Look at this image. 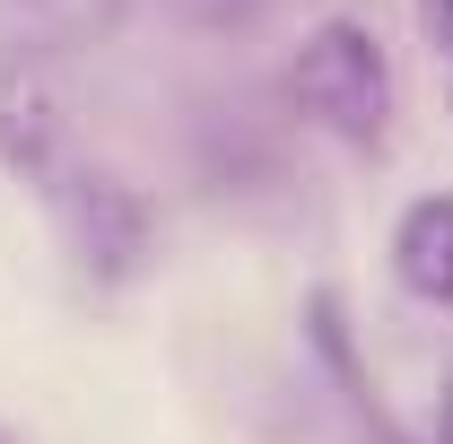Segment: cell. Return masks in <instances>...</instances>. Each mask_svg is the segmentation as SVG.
<instances>
[{
  "label": "cell",
  "instance_id": "9c48e42d",
  "mask_svg": "<svg viewBox=\"0 0 453 444\" xmlns=\"http://www.w3.org/2000/svg\"><path fill=\"white\" fill-rule=\"evenodd\" d=\"M445 105H453V88H445Z\"/></svg>",
  "mask_w": 453,
  "mask_h": 444
},
{
  "label": "cell",
  "instance_id": "3957f363",
  "mask_svg": "<svg viewBox=\"0 0 453 444\" xmlns=\"http://www.w3.org/2000/svg\"><path fill=\"white\" fill-rule=\"evenodd\" d=\"M0 166L18 174L27 192H44V201L61 192V174L79 166L70 113L44 88V70H27V61H0Z\"/></svg>",
  "mask_w": 453,
  "mask_h": 444
},
{
  "label": "cell",
  "instance_id": "277c9868",
  "mask_svg": "<svg viewBox=\"0 0 453 444\" xmlns=\"http://www.w3.org/2000/svg\"><path fill=\"white\" fill-rule=\"evenodd\" d=\"M131 0H0V61H70L122 35Z\"/></svg>",
  "mask_w": 453,
  "mask_h": 444
},
{
  "label": "cell",
  "instance_id": "52a82bcc",
  "mask_svg": "<svg viewBox=\"0 0 453 444\" xmlns=\"http://www.w3.org/2000/svg\"><path fill=\"white\" fill-rule=\"evenodd\" d=\"M436 444H453V375H445V401H436Z\"/></svg>",
  "mask_w": 453,
  "mask_h": 444
},
{
  "label": "cell",
  "instance_id": "5b68a950",
  "mask_svg": "<svg viewBox=\"0 0 453 444\" xmlns=\"http://www.w3.org/2000/svg\"><path fill=\"white\" fill-rule=\"evenodd\" d=\"M393 279L401 296L453 314V192H418L393 218Z\"/></svg>",
  "mask_w": 453,
  "mask_h": 444
},
{
  "label": "cell",
  "instance_id": "8992f818",
  "mask_svg": "<svg viewBox=\"0 0 453 444\" xmlns=\"http://www.w3.org/2000/svg\"><path fill=\"white\" fill-rule=\"evenodd\" d=\"M174 9H183L192 27H244V18H253L262 0H174Z\"/></svg>",
  "mask_w": 453,
  "mask_h": 444
},
{
  "label": "cell",
  "instance_id": "7a4b0ae2",
  "mask_svg": "<svg viewBox=\"0 0 453 444\" xmlns=\"http://www.w3.org/2000/svg\"><path fill=\"white\" fill-rule=\"evenodd\" d=\"M44 210H53L61 253H70V271L88 279V287H140V279L157 271V210H149L140 183H122L113 166H88L79 157Z\"/></svg>",
  "mask_w": 453,
  "mask_h": 444
},
{
  "label": "cell",
  "instance_id": "6da1fadb",
  "mask_svg": "<svg viewBox=\"0 0 453 444\" xmlns=\"http://www.w3.org/2000/svg\"><path fill=\"white\" fill-rule=\"evenodd\" d=\"M288 105H296V122L332 131L340 149H384V131H393V61L375 44V27L366 18H323L288 61Z\"/></svg>",
  "mask_w": 453,
  "mask_h": 444
},
{
  "label": "cell",
  "instance_id": "ba28073f",
  "mask_svg": "<svg viewBox=\"0 0 453 444\" xmlns=\"http://www.w3.org/2000/svg\"><path fill=\"white\" fill-rule=\"evenodd\" d=\"M0 444H18V436H9V427H0Z\"/></svg>",
  "mask_w": 453,
  "mask_h": 444
}]
</instances>
